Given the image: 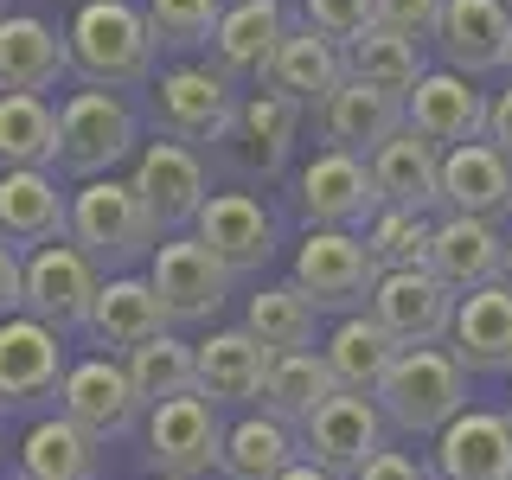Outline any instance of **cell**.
Returning a JSON list of instances; mask_svg holds the SVG:
<instances>
[{"label": "cell", "mask_w": 512, "mask_h": 480, "mask_svg": "<svg viewBox=\"0 0 512 480\" xmlns=\"http://www.w3.org/2000/svg\"><path fill=\"white\" fill-rule=\"evenodd\" d=\"M372 20L384 32H397V39H436L442 26V0H372Z\"/></svg>", "instance_id": "43"}, {"label": "cell", "mask_w": 512, "mask_h": 480, "mask_svg": "<svg viewBox=\"0 0 512 480\" xmlns=\"http://www.w3.org/2000/svg\"><path fill=\"white\" fill-rule=\"evenodd\" d=\"M154 109H160V128L192 148V141L231 135L244 103H237L231 77H224L218 64H173V71L154 84Z\"/></svg>", "instance_id": "8"}, {"label": "cell", "mask_w": 512, "mask_h": 480, "mask_svg": "<svg viewBox=\"0 0 512 480\" xmlns=\"http://www.w3.org/2000/svg\"><path fill=\"white\" fill-rule=\"evenodd\" d=\"M346 77H352L346 71V45H333L327 32H314L308 20H301L276 45V58H269V71H263V90L288 96L295 109H327Z\"/></svg>", "instance_id": "19"}, {"label": "cell", "mask_w": 512, "mask_h": 480, "mask_svg": "<svg viewBox=\"0 0 512 480\" xmlns=\"http://www.w3.org/2000/svg\"><path fill=\"white\" fill-rule=\"evenodd\" d=\"M295 461H301V429L276 423L269 410H250L244 423L224 429L218 474H224V480H282Z\"/></svg>", "instance_id": "32"}, {"label": "cell", "mask_w": 512, "mask_h": 480, "mask_svg": "<svg viewBox=\"0 0 512 480\" xmlns=\"http://www.w3.org/2000/svg\"><path fill=\"white\" fill-rule=\"evenodd\" d=\"M141 192V205H148V218H154V231H180V224H192L205 212V160L186 148V141H148L135 160V180H128Z\"/></svg>", "instance_id": "14"}, {"label": "cell", "mask_w": 512, "mask_h": 480, "mask_svg": "<svg viewBox=\"0 0 512 480\" xmlns=\"http://www.w3.org/2000/svg\"><path fill=\"white\" fill-rule=\"evenodd\" d=\"M71 64V39H58L32 13H0V90H52L58 71Z\"/></svg>", "instance_id": "31"}, {"label": "cell", "mask_w": 512, "mask_h": 480, "mask_svg": "<svg viewBox=\"0 0 512 480\" xmlns=\"http://www.w3.org/2000/svg\"><path fill=\"white\" fill-rule=\"evenodd\" d=\"M378 276L384 269L372 263V250H365L359 231H308L301 250H295V276L288 282H295L320 314L327 308L333 314H359V308H372Z\"/></svg>", "instance_id": "5"}, {"label": "cell", "mask_w": 512, "mask_h": 480, "mask_svg": "<svg viewBox=\"0 0 512 480\" xmlns=\"http://www.w3.org/2000/svg\"><path fill=\"white\" fill-rule=\"evenodd\" d=\"M282 480H340V474H327L320 461H308V455H301V461H295V468H288Z\"/></svg>", "instance_id": "47"}, {"label": "cell", "mask_w": 512, "mask_h": 480, "mask_svg": "<svg viewBox=\"0 0 512 480\" xmlns=\"http://www.w3.org/2000/svg\"><path fill=\"white\" fill-rule=\"evenodd\" d=\"M192 237H199L231 276H250V269H263L269 256H276V218H269L263 199H250V192H212L205 212L192 218Z\"/></svg>", "instance_id": "17"}, {"label": "cell", "mask_w": 512, "mask_h": 480, "mask_svg": "<svg viewBox=\"0 0 512 480\" xmlns=\"http://www.w3.org/2000/svg\"><path fill=\"white\" fill-rule=\"evenodd\" d=\"M269 365H276V352L250 327H212V340H199V397H212V404H263Z\"/></svg>", "instance_id": "24"}, {"label": "cell", "mask_w": 512, "mask_h": 480, "mask_svg": "<svg viewBox=\"0 0 512 480\" xmlns=\"http://www.w3.org/2000/svg\"><path fill=\"white\" fill-rule=\"evenodd\" d=\"M346 71L359 77V84H372V90H384V96H404L423 84V45L416 39H397V32H384V26H372L359 45H346Z\"/></svg>", "instance_id": "36"}, {"label": "cell", "mask_w": 512, "mask_h": 480, "mask_svg": "<svg viewBox=\"0 0 512 480\" xmlns=\"http://www.w3.org/2000/svg\"><path fill=\"white\" fill-rule=\"evenodd\" d=\"M103 282H109V276L71 244V237L39 244V250L26 256V314L45 320L52 333L90 327V308H96V295H103Z\"/></svg>", "instance_id": "6"}, {"label": "cell", "mask_w": 512, "mask_h": 480, "mask_svg": "<svg viewBox=\"0 0 512 480\" xmlns=\"http://www.w3.org/2000/svg\"><path fill=\"white\" fill-rule=\"evenodd\" d=\"M378 410L404 436H442L468 410V372L448 346H404V359L378 384Z\"/></svg>", "instance_id": "3"}, {"label": "cell", "mask_w": 512, "mask_h": 480, "mask_svg": "<svg viewBox=\"0 0 512 480\" xmlns=\"http://www.w3.org/2000/svg\"><path fill=\"white\" fill-rule=\"evenodd\" d=\"M308 26L327 32L333 45H359L372 32V0H308Z\"/></svg>", "instance_id": "42"}, {"label": "cell", "mask_w": 512, "mask_h": 480, "mask_svg": "<svg viewBox=\"0 0 512 480\" xmlns=\"http://www.w3.org/2000/svg\"><path fill=\"white\" fill-rule=\"evenodd\" d=\"M384 436H391V423H384L378 397H352V391H340L308 429H301V455L320 461L327 474L352 480V474H365V461H372V455H384V448H391Z\"/></svg>", "instance_id": "11"}, {"label": "cell", "mask_w": 512, "mask_h": 480, "mask_svg": "<svg viewBox=\"0 0 512 480\" xmlns=\"http://www.w3.org/2000/svg\"><path fill=\"white\" fill-rule=\"evenodd\" d=\"M340 397V378L320 352H276L269 365V384H263V410L288 429H308L320 410Z\"/></svg>", "instance_id": "33"}, {"label": "cell", "mask_w": 512, "mask_h": 480, "mask_svg": "<svg viewBox=\"0 0 512 480\" xmlns=\"http://www.w3.org/2000/svg\"><path fill=\"white\" fill-rule=\"evenodd\" d=\"M506 416H512V384H506Z\"/></svg>", "instance_id": "49"}, {"label": "cell", "mask_w": 512, "mask_h": 480, "mask_svg": "<svg viewBox=\"0 0 512 480\" xmlns=\"http://www.w3.org/2000/svg\"><path fill=\"white\" fill-rule=\"evenodd\" d=\"M71 64L84 71V84L96 90H116V84H148L154 77V26H148V7H128V0H84L71 13Z\"/></svg>", "instance_id": "1"}, {"label": "cell", "mask_w": 512, "mask_h": 480, "mask_svg": "<svg viewBox=\"0 0 512 480\" xmlns=\"http://www.w3.org/2000/svg\"><path fill=\"white\" fill-rule=\"evenodd\" d=\"M448 352L461 359L468 378H487V372L512 378V288L506 282L461 295L455 327H448Z\"/></svg>", "instance_id": "21"}, {"label": "cell", "mask_w": 512, "mask_h": 480, "mask_svg": "<svg viewBox=\"0 0 512 480\" xmlns=\"http://www.w3.org/2000/svg\"><path fill=\"white\" fill-rule=\"evenodd\" d=\"M314 320H320L314 301L301 295L295 282H276V288H263V295H250L244 327H250L269 352H308V346H314Z\"/></svg>", "instance_id": "38"}, {"label": "cell", "mask_w": 512, "mask_h": 480, "mask_svg": "<svg viewBox=\"0 0 512 480\" xmlns=\"http://www.w3.org/2000/svg\"><path fill=\"white\" fill-rule=\"evenodd\" d=\"M429 244H436V218H423V212L384 205V212L365 224V250H372V263L384 269V276H391V269H423Z\"/></svg>", "instance_id": "40"}, {"label": "cell", "mask_w": 512, "mask_h": 480, "mask_svg": "<svg viewBox=\"0 0 512 480\" xmlns=\"http://www.w3.org/2000/svg\"><path fill=\"white\" fill-rule=\"evenodd\" d=\"M506 7H512V0H506Z\"/></svg>", "instance_id": "51"}, {"label": "cell", "mask_w": 512, "mask_h": 480, "mask_svg": "<svg viewBox=\"0 0 512 480\" xmlns=\"http://www.w3.org/2000/svg\"><path fill=\"white\" fill-rule=\"evenodd\" d=\"M58 160V109L45 96L0 90V173Z\"/></svg>", "instance_id": "35"}, {"label": "cell", "mask_w": 512, "mask_h": 480, "mask_svg": "<svg viewBox=\"0 0 512 480\" xmlns=\"http://www.w3.org/2000/svg\"><path fill=\"white\" fill-rule=\"evenodd\" d=\"M154 480H180V474H154Z\"/></svg>", "instance_id": "50"}, {"label": "cell", "mask_w": 512, "mask_h": 480, "mask_svg": "<svg viewBox=\"0 0 512 480\" xmlns=\"http://www.w3.org/2000/svg\"><path fill=\"white\" fill-rule=\"evenodd\" d=\"M352 480H442L429 461H416L410 448H384V455L365 461V474H352Z\"/></svg>", "instance_id": "44"}, {"label": "cell", "mask_w": 512, "mask_h": 480, "mask_svg": "<svg viewBox=\"0 0 512 480\" xmlns=\"http://www.w3.org/2000/svg\"><path fill=\"white\" fill-rule=\"evenodd\" d=\"M295 199H301V218L308 231H359L384 212L378 186H372V167L359 154H340V148H320L295 180Z\"/></svg>", "instance_id": "7"}, {"label": "cell", "mask_w": 512, "mask_h": 480, "mask_svg": "<svg viewBox=\"0 0 512 480\" xmlns=\"http://www.w3.org/2000/svg\"><path fill=\"white\" fill-rule=\"evenodd\" d=\"M288 32H295V26H288L282 0H231L224 20H218V32H212V64L224 77H263Z\"/></svg>", "instance_id": "26"}, {"label": "cell", "mask_w": 512, "mask_h": 480, "mask_svg": "<svg viewBox=\"0 0 512 480\" xmlns=\"http://www.w3.org/2000/svg\"><path fill=\"white\" fill-rule=\"evenodd\" d=\"M71 237L103 276H128L148 250H160V231L128 180H84L71 192Z\"/></svg>", "instance_id": "2"}, {"label": "cell", "mask_w": 512, "mask_h": 480, "mask_svg": "<svg viewBox=\"0 0 512 480\" xmlns=\"http://www.w3.org/2000/svg\"><path fill=\"white\" fill-rule=\"evenodd\" d=\"M64 346L45 320L32 314H13L0 320V410H26V404H45V397L64 391Z\"/></svg>", "instance_id": "13"}, {"label": "cell", "mask_w": 512, "mask_h": 480, "mask_svg": "<svg viewBox=\"0 0 512 480\" xmlns=\"http://www.w3.org/2000/svg\"><path fill=\"white\" fill-rule=\"evenodd\" d=\"M442 212L461 218H493L512 212V160L493 141H461L442 154Z\"/></svg>", "instance_id": "23"}, {"label": "cell", "mask_w": 512, "mask_h": 480, "mask_svg": "<svg viewBox=\"0 0 512 480\" xmlns=\"http://www.w3.org/2000/svg\"><path fill=\"white\" fill-rule=\"evenodd\" d=\"M487 109H493V96H480L474 90V77H461V71H429L423 84H416L404 96V122L416 128L423 141H436V148H461V141H487Z\"/></svg>", "instance_id": "16"}, {"label": "cell", "mask_w": 512, "mask_h": 480, "mask_svg": "<svg viewBox=\"0 0 512 480\" xmlns=\"http://www.w3.org/2000/svg\"><path fill=\"white\" fill-rule=\"evenodd\" d=\"M58 410L71 416V423L84 429V436L116 442L122 429L135 423V410H141L135 378H128V359H109V352H96V359H77L71 372H64Z\"/></svg>", "instance_id": "15"}, {"label": "cell", "mask_w": 512, "mask_h": 480, "mask_svg": "<svg viewBox=\"0 0 512 480\" xmlns=\"http://www.w3.org/2000/svg\"><path fill=\"white\" fill-rule=\"evenodd\" d=\"M135 135H141V122L116 90H96V84L71 90L58 109V167L77 173V180H103L135 148Z\"/></svg>", "instance_id": "4"}, {"label": "cell", "mask_w": 512, "mask_h": 480, "mask_svg": "<svg viewBox=\"0 0 512 480\" xmlns=\"http://www.w3.org/2000/svg\"><path fill=\"white\" fill-rule=\"evenodd\" d=\"M487 141L500 148L506 160H512V84L493 96V109H487Z\"/></svg>", "instance_id": "46"}, {"label": "cell", "mask_w": 512, "mask_h": 480, "mask_svg": "<svg viewBox=\"0 0 512 480\" xmlns=\"http://www.w3.org/2000/svg\"><path fill=\"white\" fill-rule=\"evenodd\" d=\"M320 359L333 365L340 391H352V397H378V384L391 378V365L404 359V346L391 340V327H384L372 308H359V314H340V327L327 333Z\"/></svg>", "instance_id": "27"}, {"label": "cell", "mask_w": 512, "mask_h": 480, "mask_svg": "<svg viewBox=\"0 0 512 480\" xmlns=\"http://www.w3.org/2000/svg\"><path fill=\"white\" fill-rule=\"evenodd\" d=\"M224 455V423H218V404L212 397H167V404L148 410V461L154 474H180V480H199L212 474Z\"/></svg>", "instance_id": "9"}, {"label": "cell", "mask_w": 512, "mask_h": 480, "mask_svg": "<svg viewBox=\"0 0 512 480\" xmlns=\"http://www.w3.org/2000/svg\"><path fill=\"white\" fill-rule=\"evenodd\" d=\"M442 480H512V416L506 410H461L436 436Z\"/></svg>", "instance_id": "22"}, {"label": "cell", "mask_w": 512, "mask_h": 480, "mask_svg": "<svg viewBox=\"0 0 512 480\" xmlns=\"http://www.w3.org/2000/svg\"><path fill=\"white\" fill-rule=\"evenodd\" d=\"M506 288H512V237H506Z\"/></svg>", "instance_id": "48"}, {"label": "cell", "mask_w": 512, "mask_h": 480, "mask_svg": "<svg viewBox=\"0 0 512 480\" xmlns=\"http://www.w3.org/2000/svg\"><path fill=\"white\" fill-rule=\"evenodd\" d=\"M218 20H224V0H148V26L167 52H199V45H212Z\"/></svg>", "instance_id": "41"}, {"label": "cell", "mask_w": 512, "mask_h": 480, "mask_svg": "<svg viewBox=\"0 0 512 480\" xmlns=\"http://www.w3.org/2000/svg\"><path fill=\"white\" fill-rule=\"evenodd\" d=\"M436 45H442L448 71H461V77L506 71L512 64V7L506 0H442Z\"/></svg>", "instance_id": "18"}, {"label": "cell", "mask_w": 512, "mask_h": 480, "mask_svg": "<svg viewBox=\"0 0 512 480\" xmlns=\"http://www.w3.org/2000/svg\"><path fill=\"white\" fill-rule=\"evenodd\" d=\"M26 314V263L13 256V244H0V320Z\"/></svg>", "instance_id": "45"}, {"label": "cell", "mask_w": 512, "mask_h": 480, "mask_svg": "<svg viewBox=\"0 0 512 480\" xmlns=\"http://www.w3.org/2000/svg\"><path fill=\"white\" fill-rule=\"evenodd\" d=\"M96 461H103L96 436H84V429H77L64 410L45 416V423H32L26 442H20L26 480H96Z\"/></svg>", "instance_id": "34"}, {"label": "cell", "mask_w": 512, "mask_h": 480, "mask_svg": "<svg viewBox=\"0 0 512 480\" xmlns=\"http://www.w3.org/2000/svg\"><path fill=\"white\" fill-rule=\"evenodd\" d=\"M365 167H372V186H378L384 205H397V212H423V218L442 212V148L423 141L416 128L391 135Z\"/></svg>", "instance_id": "25"}, {"label": "cell", "mask_w": 512, "mask_h": 480, "mask_svg": "<svg viewBox=\"0 0 512 480\" xmlns=\"http://www.w3.org/2000/svg\"><path fill=\"white\" fill-rule=\"evenodd\" d=\"M71 231V199L45 167H13L0 173V237L7 244H58Z\"/></svg>", "instance_id": "29"}, {"label": "cell", "mask_w": 512, "mask_h": 480, "mask_svg": "<svg viewBox=\"0 0 512 480\" xmlns=\"http://www.w3.org/2000/svg\"><path fill=\"white\" fill-rule=\"evenodd\" d=\"M320 128H327V148H340V154H359V160H372L391 135H404V103L397 96H384L372 84H359V77H346L340 90H333V103L320 109Z\"/></svg>", "instance_id": "28"}, {"label": "cell", "mask_w": 512, "mask_h": 480, "mask_svg": "<svg viewBox=\"0 0 512 480\" xmlns=\"http://www.w3.org/2000/svg\"><path fill=\"white\" fill-rule=\"evenodd\" d=\"M90 340L96 346H109V359H128L135 346H148L167 333V308H160V295H154V282L148 276H109L103 282V295H96V308H90Z\"/></svg>", "instance_id": "30"}, {"label": "cell", "mask_w": 512, "mask_h": 480, "mask_svg": "<svg viewBox=\"0 0 512 480\" xmlns=\"http://www.w3.org/2000/svg\"><path fill=\"white\" fill-rule=\"evenodd\" d=\"M295 122H301V109L288 103V96H276V90L244 96V109H237L244 160H256V167H282L288 148H295Z\"/></svg>", "instance_id": "39"}, {"label": "cell", "mask_w": 512, "mask_h": 480, "mask_svg": "<svg viewBox=\"0 0 512 480\" xmlns=\"http://www.w3.org/2000/svg\"><path fill=\"white\" fill-rule=\"evenodd\" d=\"M429 269H436L455 295H474V288L506 282V231L493 218L442 212L436 218V244H429Z\"/></svg>", "instance_id": "20"}, {"label": "cell", "mask_w": 512, "mask_h": 480, "mask_svg": "<svg viewBox=\"0 0 512 480\" xmlns=\"http://www.w3.org/2000/svg\"><path fill=\"white\" fill-rule=\"evenodd\" d=\"M128 378H135V397L148 410L167 404V397H192V391H199V346L160 333V340L128 352Z\"/></svg>", "instance_id": "37"}, {"label": "cell", "mask_w": 512, "mask_h": 480, "mask_svg": "<svg viewBox=\"0 0 512 480\" xmlns=\"http://www.w3.org/2000/svg\"><path fill=\"white\" fill-rule=\"evenodd\" d=\"M148 282H154L167 320H218V308H224V295H231L237 276L199 244V237H167V244L154 250V263H148Z\"/></svg>", "instance_id": "12"}, {"label": "cell", "mask_w": 512, "mask_h": 480, "mask_svg": "<svg viewBox=\"0 0 512 480\" xmlns=\"http://www.w3.org/2000/svg\"><path fill=\"white\" fill-rule=\"evenodd\" d=\"M455 308H461V295L429 263L378 276V295H372V314L391 327L397 346H442L448 327H455Z\"/></svg>", "instance_id": "10"}]
</instances>
